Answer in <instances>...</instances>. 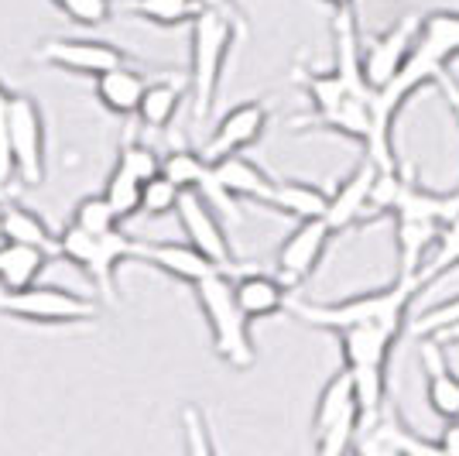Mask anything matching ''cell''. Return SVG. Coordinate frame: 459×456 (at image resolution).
Masks as SVG:
<instances>
[{
  "instance_id": "obj_38",
  "label": "cell",
  "mask_w": 459,
  "mask_h": 456,
  "mask_svg": "<svg viewBox=\"0 0 459 456\" xmlns=\"http://www.w3.org/2000/svg\"><path fill=\"white\" fill-rule=\"evenodd\" d=\"M206 7L212 11H223V14H233V18H240V11H237V0H203Z\"/></svg>"
},
{
  "instance_id": "obj_41",
  "label": "cell",
  "mask_w": 459,
  "mask_h": 456,
  "mask_svg": "<svg viewBox=\"0 0 459 456\" xmlns=\"http://www.w3.org/2000/svg\"><path fill=\"white\" fill-rule=\"evenodd\" d=\"M329 7H336V11H343V7H353V0H325Z\"/></svg>"
},
{
  "instance_id": "obj_32",
  "label": "cell",
  "mask_w": 459,
  "mask_h": 456,
  "mask_svg": "<svg viewBox=\"0 0 459 456\" xmlns=\"http://www.w3.org/2000/svg\"><path fill=\"white\" fill-rule=\"evenodd\" d=\"M117 165H120V169H127L134 179H141V182H148V179H154V175L161 171V158H158V152L148 148V145H141V141H127V145H120Z\"/></svg>"
},
{
  "instance_id": "obj_7",
  "label": "cell",
  "mask_w": 459,
  "mask_h": 456,
  "mask_svg": "<svg viewBox=\"0 0 459 456\" xmlns=\"http://www.w3.org/2000/svg\"><path fill=\"white\" fill-rule=\"evenodd\" d=\"M360 399H357V384L353 374L340 367L333 378L325 381L316 401V416H312V433H316V450L323 456H340L353 446V436H360Z\"/></svg>"
},
{
  "instance_id": "obj_22",
  "label": "cell",
  "mask_w": 459,
  "mask_h": 456,
  "mask_svg": "<svg viewBox=\"0 0 459 456\" xmlns=\"http://www.w3.org/2000/svg\"><path fill=\"white\" fill-rule=\"evenodd\" d=\"M56 254L18 241H0V288H28L39 282V275Z\"/></svg>"
},
{
  "instance_id": "obj_5",
  "label": "cell",
  "mask_w": 459,
  "mask_h": 456,
  "mask_svg": "<svg viewBox=\"0 0 459 456\" xmlns=\"http://www.w3.org/2000/svg\"><path fill=\"white\" fill-rule=\"evenodd\" d=\"M192 292H195V303H199L206 323H210L216 357L230 364L233 371H250L257 364V346L250 337L247 312L237 303L233 271H212L203 282H195Z\"/></svg>"
},
{
  "instance_id": "obj_3",
  "label": "cell",
  "mask_w": 459,
  "mask_h": 456,
  "mask_svg": "<svg viewBox=\"0 0 459 456\" xmlns=\"http://www.w3.org/2000/svg\"><path fill=\"white\" fill-rule=\"evenodd\" d=\"M421 282L419 278H404L398 275L391 285L377 288V292H360V295H350L340 303H299L291 299L288 312L299 316L306 326L316 329H329V333H340L346 326H387L394 333H404L408 326V305L419 295Z\"/></svg>"
},
{
  "instance_id": "obj_14",
  "label": "cell",
  "mask_w": 459,
  "mask_h": 456,
  "mask_svg": "<svg viewBox=\"0 0 459 456\" xmlns=\"http://www.w3.org/2000/svg\"><path fill=\"white\" fill-rule=\"evenodd\" d=\"M268 131V107L261 100H247V103H237L233 110L223 114V120L212 127L210 141L203 145V154L210 162H220L227 154L247 152L250 145H257Z\"/></svg>"
},
{
  "instance_id": "obj_39",
  "label": "cell",
  "mask_w": 459,
  "mask_h": 456,
  "mask_svg": "<svg viewBox=\"0 0 459 456\" xmlns=\"http://www.w3.org/2000/svg\"><path fill=\"white\" fill-rule=\"evenodd\" d=\"M432 337H439L446 346H459V323L446 326V329H439V333H432Z\"/></svg>"
},
{
  "instance_id": "obj_24",
  "label": "cell",
  "mask_w": 459,
  "mask_h": 456,
  "mask_svg": "<svg viewBox=\"0 0 459 456\" xmlns=\"http://www.w3.org/2000/svg\"><path fill=\"white\" fill-rule=\"evenodd\" d=\"M268 206L285 216H295V220H319L329 209V192L312 182H302V179H281V182H274Z\"/></svg>"
},
{
  "instance_id": "obj_25",
  "label": "cell",
  "mask_w": 459,
  "mask_h": 456,
  "mask_svg": "<svg viewBox=\"0 0 459 456\" xmlns=\"http://www.w3.org/2000/svg\"><path fill=\"white\" fill-rule=\"evenodd\" d=\"M182 100H186V90L178 83L158 79V83H148V90L141 96L134 117L141 120V127H148V131H165L175 120V114H178Z\"/></svg>"
},
{
  "instance_id": "obj_40",
  "label": "cell",
  "mask_w": 459,
  "mask_h": 456,
  "mask_svg": "<svg viewBox=\"0 0 459 456\" xmlns=\"http://www.w3.org/2000/svg\"><path fill=\"white\" fill-rule=\"evenodd\" d=\"M7 199H11V182H7V179H0V206H4Z\"/></svg>"
},
{
  "instance_id": "obj_8",
  "label": "cell",
  "mask_w": 459,
  "mask_h": 456,
  "mask_svg": "<svg viewBox=\"0 0 459 456\" xmlns=\"http://www.w3.org/2000/svg\"><path fill=\"white\" fill-rule=\"evenodd\" d=\"M0 312L14 316L24 323H93L100 316V305L79 292L58 285H28V288H0Z\"/></svg>"
},
{
  "instance_id": "obj_29",
  "label": "cell",
  "mask_w": 459,
  "mask_h": 456,
  "mask_svg": "<svg viewBox=\"0 0 459 456\" xmlns=\"http://www.w3.org/2000/svg\"><path fill=\"white\" fill-rule=\"evenodd\" d=\"M178 199H182V189L175 186L165 171H158L141 189V213L144 216H169V213L178 209Z\"/></svg>"
},
{
  "instance_id": "obj_37",
  "label": "cell",
  "mask_w": 459,
  "mask_h": 456,
  "mask_svg": "<svg viewBox=\"0 0 459 456\" xmlns=\"http://www.w3.org/2000/svg\"><path fill=\"white\" fill-rule=\"evenodd\" d=\"M436 446H439L442 456H459V418H449V422L442 425Z\"/></svg>"
},
{
  "instance_id": "obj_6",
  "label": "cell",
  "mask_w": 459,
  "mask_h": 456,
  "mask_svg": "<svg viewBox=\"0 0 459 456\" xmlns=\"http://www.w3.org/2000/svg\"><path fill=\"white\" fill-rule=\"evenodd\" d=\"M58 258L73 261V265L96 285V292L114 303L117 299V267L120 261L134 258V237L107 230V233H93V230L76 227L73 220L65 224V230L58 233Z\"/></svg>"
},
{
  "instance_id": "obj_12",
  "label": "cell",
  "mask_w": 459,
  "mask_h": 456,
  "mask_svg": "<svg viewBox=\"0 0 459 456\" xmlns=\"http://www.w3.org/2000/svg\"><path fill=\"white\" fill-rule=\"evenodd\" d=\"M178 224H182V233L189 237L192 248H199L210 261H216L227 271H237V261H233V248H230V237L220 216H216V206L203 192L186 189L182 199H178V209H175Z\"/></svg>"
},
{
  "instance_id": "obj_21",
  "label": "cell",
  "mask_w": 459,
  "mask_h": 456,
  "mask_svg": "<svg viewBox=\"0 0 459 456\" xmlns=\"http://www.w3.org/2000/svg\"><path fill=\"white\" fill-rule=\"evenodd\" d=\"M144 90H148V79L141 76V69H131L127 62L96 76V100L117 117H134Z\"/></svg>"
},
{
  "instance_id": "obj_4",
  "label": "cell",
  "mask_w": 459,
  "mask_h": 456,
  "mask_svg": "<svg viewBox=\"0 0 459 456\" xmlns=\"http://www.w3.org/2000/svg\"><path fill=\"white\" fill-rule=\"evenodd\" d=\"M240 35V18L223 14L206 7L199 18L189 24V90H192V120L206 124L216 90L223 79V66L233 48V41Z\"/></svg>"
},
{
  "instance_id": "obj_1",
  "label": "cell",
  "mask_w": 459,
  "mask_h": 456,
  "mask_svg": "<svg viewBox=\"0 0 459 456\" xmlns=\"http://www.w3.org/2000/svg\"><path fill=\"white\" fill-rule=\"evenodd\" d=\"M453 58H459V11H436L421 24V35L415 41L408 66L374 100V137L367 141L364 154L377 169H398L394 117L402 114V107L421 86H432L449 69Z\"/></svg>"
},
{
  "instance_id": "obj_35",
  "label": "cell",
  "mask_w": 459,
  "mask_h": 456,
  "mask_svg": "<svg viewBox=\"0 0 459 456\" xmlns=\"http://www.w3.org/2000/svg\"><path fill=\"white\" fill-rule=\"evenodd\" d=\"M11 100L14 93H7V86L0 83V179L11 182L14 175V158H11V137H7V120H11Z\"/></svg>"
},
{
  "instance_id": "obj_18",
  "label": "cell",
  "mask_w": 459,
  "mask_h": 456,
  "mask_svg": "<svg viewBox=\"0 0 459 456\" xmlns=\"http://www.w3.org/2000/svg\"><path fill=\"white\" fill-rule=\"evenodd\" d=\"M357 450H360V453H377V456H429V453L442 456L439 446H436V439L415 436V429H408L391 408H384L370 425L360 429Z\"/></svg>"
},
{
  "instance_id": "obj_26",
  "label": "cell",
  "mask_w": 459,
  "mask_h": 456,
  "mask_svg": "<svg viewBox=\"0 0 459 456\" xmlns=\"http://www.w3.org/2000/svg\"><path fill=\"white\" fill-rule=\"evenodd\" d=\"M120 11L131 18L152 21L158 28H175V24H192L206 11L203 0H120Z\"/></svg>"
},
{
  "instance_id": "obj_2",
  "label": "cell",
  "mask_w": 459,
  "mask_h": 456,
  "mask_svg": "<svg viewBox=\"0 0 459 456\" xmlns=\"http://www.w3.org/2000/svg\"><path fill=\"white\" fill-rule=\"evenodd\" d=\"M394 248H398V275L419 278L429 250L436 244L439 230L459 216V189L436 192L425 189L411 171H402V189L394 199Z\"/></svg>"
},
{
  "instance_id": "obj_17",
  "label": "cell",
  "mask_w": 459,
  "mask_h": 456,
  "mask_svg": "<svg viewBox=\"0 0 459 456\" xmlns=\"http://www.w3.org/2000/svg\"><path fill=\"white\" fill-rule=\"evenodd\" d=\"M419 357H421V371H425V401L429 408L449 422V418H459V374L453 371V364L446 357V343L439 337H421L419 343Z\"/></svg>"
},
{
  "instance_id": "obj_23",
  "label": "cell",
  "mask_w": 459,
  "mask_h": 456,
  "mask_svg": "<svg viewBox=\"0 0 459 456\" xmlns=\"http://www.w3.org/2000/svg\"><path fill=\"white\" fill-rule=\"evenodd\" d=\"M0 241H18V244H31L58 258V233L48 230V224L39 213L18 206V203H4L0 206Z\"/></svg>"
},
{
  "instance_id": "obj_28",
  "label": "cell",
  "mask_w": 459,
  "mask_h": 456,
  "mask_svg": "<svg viewBox=\"0 0 459 456\" xmlns=\"http://www.w3.org/2000/svg\"><path fill=\"white\" fill-rule=\"evenodd\" d=\"M141 189H144V182L134 179L127 169H120V165H117V169L110 171V179H107L103 196L110 199V206H114L117 216H120V220H127V216L141 213Z\"/></svg>"
},
{
  "instance_id": "obj_36",
  "label": "cell",
  "mask_w": 459,
  "mask_h": 456,
  "mask_svg": "<svg viewBox=\"0 0 459 456\" xmlns=\"http://www.w3.org/2000/svg\"><path fill=\"white\" fill-rule=\"evenodd\" d=\"M436 86H439L442 96H446V103H449V110H453V117H456V127H459V76L446 69V73L436 79Z\"/></svg>"
},
{
  "instance_id": "obj_11",
  "label": "cell",
  "mask_w": 459,
  "mask_h": 456,
  "mask_svg": "<svg viewBox=\"0 0 459 456\" xmlns=\"http://www.w3.org/2000/svg\"><path fill=\"white\" fill-rule=\"evenodd\" d=\"M35 62L52 66V69H65L76 76H100L114 66L127 62V52L117 48L110 41L96 39H48L35 48Z\"/></svg>"
},
{
  "instance_id": "obj_16",
  "label": "cell",
  "mask_w": 459,
  "mask_h": 456,
  "mask_svg": "<svg viewBox=\"0 0 459 456\" xmlns=\"http://www.w3.org/2000/svg\"><path fill=\"white\" fill-rule=\"evenodd\" d=\"M134 258L144 261V265L165 271L169 278L182 282V285H195L203 282L212 271H227L216 261H210L199 248H192L189 241L186 244H172V241H134Z\"/></svg>"
},
{
  "instance_id": "obj_27",
  "label": "cell",
  "mask_w": 459,
  "mask_h": 456,
  "mask_svg": "<svg viewBox=\"0 0 459 456\" xmlns=\"http://www.w3.org/2000/svg\"><path fill=\"white\" fill-rule=\"evenodd\" d=\"M456 267H459V216L456 220H449V224L439 230V237H436V244H432V250H429L425 265L419 267L421 288L432 285V282H439V278H446V275H453Z\"/></svg>"
},
{
  "instance_id": "obj_19",
  "label": "cell",
  "mask_w": 459,
  "mask_h": 456,
  "mask_svg": "<svg viewBox=\"0 0 459 456\" xmlns=\"http://www.w3.org/2000/svg\"><path fill=\"white\" fill-rule=\"evenodd\" d=\"M237 303L240 309L247 312V320H268V316H278V312H285L288 303H291V285L281 282L278 275H261V271H244V275H237Z\"/></svg>"
},
{
  "instance_id": "obj_15",
  "label": "cell",
  "mask_w": 459,
  "mask_h": 456,
  "mask_svg": "<svg viewBox=\"0 0 459 456\" xmlns=\"http://www.w3.org/2000/svg\"><path fill=\"white\" fill-rule=\"evenodd\" d=\"M377 165L364 158L357 169L346 175L336 189L329 192V209H325V224L333 233H346L353 227H364L367 216H370V192L377 182Z\"/></svg>"
},
{
  "instance_id": "obj_33",
  "label": "cell",
  "mask_w": 459,
  "mask_h": 456,
  "mask_svg": "<svg viewBox=\"0 0 459 456\" xmlns=\"http://www.w3.org/2000/svg\"><path fill=\"white\" fill-rule=\"evenodd\" d=\"M178 418H182V433H186V450H189L192 456H210L216 446H212L206 412H203L199 405H186Z\"/></svg>"
},
{
  "instance_id": "obj_10",
  "label": "cell",
  "mask_w": 459,
  "mask_h": 456,
  "mask_svg": "<svg viewBox=\"0 0 459 456\" xmlns=\"http://www.w3.org/2000/svg\"><path fill=\"white\" fill-rule=\"evenodd\" d=\"M421 24H425L421 14H404L387 31L374 35L364 45V73L377 93L384 86H391L398 79V73L408 66V58L415 52V41L421 35Z\"/></svg>"
},
{
  "instance_id": "obj_31",
  "label": "cell",
  "mask_w": 459,
  "mask_h": 456,
  "mask_svg": "<svg viewBox=\"0 0 459 456\" xmlns=\"http://www.w3.org/2000/svg\"><path fill=\"white\" fill-rule=\"evenodd\" d=\"M65 18L79 24V28H103L114 18V0H52Z\"/></svg>"
},
{
  "instance_id": "obj_13",
  "label": "cell",
  "mask_w": 459,
  "mask_h": 456,
  "mask_svg": "<svg viewBox=\"0 0 459 456\" xmlns=\"http://www.w3.org/2000/svg\"><path fill=\"white\" fill-rule=\"evenodd\" d=\"M336 233L329 230L323 216L319 220H299V227L285 237V244L278 248V258H274V267H278V278L288 282V285H302L306 278L316 275V267L323 265V254L329 248Z\"/></svg>"
},
{
  "instance_id": "obj_20",
  "label": "cell",
  "mask_w": 459,
  "mask_h": 456,
  "mask_svg": "<svg viewBox=\"0 0 459 456\" xmlns=\"http://www.w3.org/2000/svg\"><path fill=\"white\" fill-rule=\"evenodd\" d=\"M212 171L220 179V186L233 196V199H254V203H271L274 192V179L261 165H254L244 154H227L220 162H212Z\"/></svg>"
},
{
  "instance_id": "obj_30",
  "label": "cell",
  "mask_w": 459,
  "mask_h": 456,
  "mask_svg": "<svg viewBox=\"0 0 459 456\" xmlns=\"http://www.w3.org/2000/svg\"><path fill=\"white\" fill-rule=\"evenodd\" d=\"M73 224L82 230H93V233H107V230H117L120 216L114 213L110 199L100 192V196H86L79 199L76 209H73Z\"/></svg>"
},
{
  "instance_id": "obj_34",
  "label": "cell",
  "mask_w": 459,
  "mask_h": 456,
  "mask_svg": "<svg viewBox=\"0 0 459 456\" xmlns=\"http://www.w3.org/2000/svg\"><path fill=\"white\" fill-rule=\"evenodd\" d=\"M453 323H459V295L446 299V303L429 305L419 320L411 323V333L415 337H429V333H439V329H446V326Z\"/></svg>"
},
{
  "instance_id": "obj_9",
  "label": "cell",
  "mask_w": 459,
  "mask_h": 456,
  "mask_svg": "<svg viewBox=\"0 0 459 456\" xmlns=\"http://www.w3.org/2000/svg\"><path fill=\"white\" fill-rule=\"evenodd\" d=\"M7 137H11V158H14L18 182L21 186H41L45 182V117H41L35 96L14 93Z\"/></svg>"
}]
</instances>
